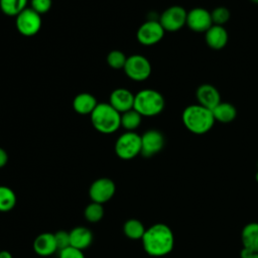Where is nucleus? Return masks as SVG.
Returning a JSON list of instances; mask_svg holds the SVG:
<instances>
[{
	"instance_id": "obj_10",
	"label": "nucleus",
	"mask_w": 258,
	"mask_h": 258,
	"mask_svg": "<svg viewBox=\"0 0 258 258\" xmlns=\"http://www.w3.org/2000/svg\"><path fill=\"white\" fill-rule=\"evenodd\" d=\"M116 191V185L111 178L100 177L93 181L89 189V196L92 202L105 204L109 202Z\"/></svg>"
},
{
	"instance_id": "obj_21",
	"label": "nucleus",
	"mask_w": 258,
	"mask_h": 258,
	"mask_svg": "<svg viewBox=\"0 0 258 258\" xmlns=\"http://www.w3.org/2000/svg\"><path fill=\"white\" fill-rule=\"evenodd\" d=\"M146 229L143 223L137 219H129L124 223L123 232L126 237L132 240H141Z\"/></svg>"
},
{
	"instance_id": "obj_11",
	"label": "nucleus",
	"mask_w": 258,
	"mask_h": 258,
	"mask_svg": "<svg viewBox=\"0 0 258 258\" xmlns=\"http://www.w3.org/2000/svg\"><path fill=\"white\" fill-rule=\"evenodd\" d=\"M164 146L163 134L155 129H150L141 135V155L151 157L161 151Z\"/></svg>"
},
{
	"instance_id": "obj_4",
	"label": "nucleus",
	"mask_w": 258,
	"mask_h": 258,
	"mask_svg": "<svg viewBox=\"0 0 258 258\" xmlns=\"http://www.w3.org/2000/svg\"><path fill=\"white\" fill-rule=\"evenodd\" d=\"M164 105V98L159 92L152 89H144L135 95L133 109L141 114L142 117H151L161 113Z\"/></svg>"
},
{
	"instance_id": "obj_16",
	"label": "nucleus",
	"mask_w": 258,
	"mask_h": 258,
	"mask_svg": "<svg viewBox=\"0 0 258 258\" xmlns=\"http://www.w3.org/2000/svg\"><path fill=\"white\" fill-rule=\"evenodd\" d=\"M206 42L213 49H221L228 42V32L222 25L213 24L206 31Z\"/></svg>"
},
{
	"instance_id": "obj_25",
	"label": "nucleus",
	"mask_w": 258,
	"mask_h": 258,
	"mask_svg": "<svg viewBox=\"0 0 258 258\" xmlns=\"http://www.w3.org/2000/svg\"><path fill=\"white\" fill-rule=\"evenodd\" d=\"M85 218L90 223H97L102 220L104 216V208L102 204L92 202L89 204L84 211Z\"/></svg>"
},
{
	"instance_id": "obj_6",
	"label": "nucleus",
	"mask_w": 258,
	"mask_h": 258,
	"mask_svg": "<svg viewBox=\"0 0 258 258\" xmlns=\"http://www.w3.org/2000/svg\"><path fill=\"white\" fill-rule=\"evenodd\" d=\"M123 70L129 79L141 82L149 78L151 74V64L145 56L141 54H133L127 57Z\"/></svg>"
},
{
	"instance_id": "obj_2",
	"label": "nucleus",
	"mask_w": 258,
	"mask_h": 258,
	"mask_svg": "<svg viewBox=\"0 0 258 258\" xmlns=\"http://www.w3.org/2000/svg\"><path fill=\"white\" fill-rule=\"evenodd\" d=\"M184 127L194 134H205L214 126L215 118L212 110L200 105L187 106L181 115Z\"/></svg>"
},
{
	"instance_id": "obj_31",
	"label": "nucleus",
	"mask_w": 258,
	"mask_h": 258,
	"mask_svg": "<svg viewBox=\"0 0 258 258\" xmlns=\"http://www.w3.org/2000/svg\"><path fill=\"white\" fill-rule=\"evenodd\" d=\"M7 161H8V154L3 148L0 147V168L5 166Z\"/></svg>"
},
{
	"instance_id": "obj_18",
	"label": "nucleus",
	"mask_w": 258,
	"mask_h": 258,
	"mask_svg": "<svg viewBox=\"0 0 258 258\" xmlns=\"http://www.w3.org/2000/svg\"><path fill=\"white\" fill-rule=\"evenodd\" d=\"M98 104L96 98L90 93H80L73 100L74 110L81 115H91Z\"/></svg>"
},
{
	"instance_id": "obj_27",
	"label": "nucleus",
	"mask_w": 258,
	"mask_h": 258,
	"mask_svg": "<svg viewBox=\"0 0 258 258\" xmlns=\"http://www.w3.org/2000/svg\"><path fill=\"white\" fill-rule=\"evenodd\" d=\"M213 24L224 25L230 19V11L226 7H217L211 12Z\"/></svg>"
},
{
	"instance_id": "obj_9",
	"label": "nucleus",
	"mask_w": 258,
	"mask_h": 258,
	"mask_svg": "<svg viewBox=\"0 0 258 258\" xmlns=\"http://www.w3.org/2000/svg\"><path fill=\"white\" fill-rule=\"evenodd\" d=\"M164 32L165 30L159 21L148 20L139 26L136 37L141 44L148 46L159 42L162 39Z\"/></svg>"
},
{
	"instance_id": "obj_1",
	"label": "nucleus",
	"mask_w": 258,
	"mask_h": 258,
	"mask_svg": "<svg viewBox=\"0 0 258 258\" xmlns=\"http://www.w3.org/2000/svg\"><path fill=\"white\" fill-rule=\"evenodd\" d=\"M141 241L143 249L148 255L161 257L172 251L174 235L167 225L157 223L146 229Z\"/></svg>"
},
{
	"instance_id": "obj_12",
	"label": "nucleus",
	"mask_w": 258,
	"mask_h": 258,
	"mask_svg": "<svg viewBox=\"0 0 258 258\" xmlns=\"http://www.w3.org/2000/svg\"><path fill=\"white\" fill-rule=\"evenodd\" d=\"M186 25L192 31L206 32L213 25L211 12L201 7L191 9L186 15Z\"/></svg>"
},
{
	"instance_id": "obj_17",
	"label": "nucleus",
	"mask_w": 258,
	"mask_h": 258,
	"mask_svg": "<svg viewBox=\"0 0 258 258\" xmlns=\"http://www.w3.org/2000/svg\"><path fill=\"white\" fill-rule=\"evenodd\" d=\"M70 241L71 246L83 251L92 244L93 233L86 227L78 226L70 231Z\"/></svg>"
},
{
	"instance_id": "obj_24",
	"label": "nucleus",
	"mask_w": 258,
	"mask_h": 258,
	"mask_svg": "<svg viewBox=\"0 0 258 258\" xmlns=\"http://www.w3.org/2000/svg\"><path fill=\"white\" fill-rule=\"evenodd\" d=\"M16 204L15 192L6 185H0V212L13 210Z\"/></svg>"
},
{
	"instance_id": "obj_32",
	"label": "nucleus",
	"mask_w": 258,
	"mask_h": 258,
	"mask_svg": "<svg viewBox=\"0 0 258 258\" xmlns=\"http://www.w3.org/2000/svg\"><path fill=\"white\" fill-rule=\"evenodd\" d=\"M0 258H13L12 254L7 250L0 251Z\"/></svg>"
},
{
	"instance_id": "obj_33",
	"label": "nucleus",
	"mask_w": 258,
	"mask_h": 258,
	"mask_svg": "<svg viewBox=\"0 0 258 258\" xmlns=\"http://www.w3.org/2000/svg\"><path fill=\"white\" fill-rule=\"evenodd\" d=\"M248 258H258V252H252Z\"/></svg>"
},
{
	"instance_id": "obj_13",
	"label": "nucleus",
	"mask_w": 258,
	"mask_h": 258,
	"mask_svg": "<svg viewBox=\"0 0 258 258\" xmlns=\"http://www.w3.org/2000/svg\"><path fill=\"white\" fill-rule=\"evenodd\" d=\"M135 95L127 89L118 88L115 89L110 95L109 104L116 109L120 114L133 109Z\"/></svg>"
},
{
	"instance_id": "obj_30",
	"label": "nucleus",
	"mask_w": 258,
	"mask_h": 258,
	"mask_svg": "<svg viewBox=\"0 0 258 258\" xmlns=\"http://www.w3.org/2000/svg\"><path fill=\"white\" fill-rule=\"evenodd\" d=\"M59 258H85V255L82 250L69 246L59 251Z\"/></svg>"
},
{
	"instance_id": "obj_15",
	"label": "nucleus",
	"mask_w": 258,
	"mask_h": 258,
	"mask_svg": "<svg viewBox=\"0 0 258 258\" xmlns=\"http://www.w3.org/2000/svg\"><path fill=\"white\" fill-rule=\"evenodd\" d=\"M33 250L39 256H49L56 252L57 246L52 233H41L33 241Z\"/></svg>"
},
{
	"instance_id": "obj_7",
	"label": "nucleus",
	"mask_w": 258,
	"mask_h": 258,
	"mask_svg": "<svg viewBox=\"0 0 258 258\" xmlns=\"http://www.w3.org/2000/svg\"><path fill=\"white\" fill-rule=\"evenodd\" d=\"M15 25L19 33L22 35L32 36L40 30L41 16L32 8L26 7L16 16Z\"/></svg>"
},
{
	"instance_id": "obj_20",
	"label": "nucleus",
	"mask_w": 258,
	"mask_h": 258,
	"mask_svg": "<svg viewBox=\"0 0 258 258\" xmlns=\"http://www.w3.org/2000/svg\"><path fill=\"white\" fill-rule=\"evenodd\" d=\"M212 113L214 115L215 121H219L221 123L232 122L237 116V110L235 106L227 102H221L218 104L212 110Z\"/></svg>"
},
{
	"instance_id": "obj_26",
	"label": "nucleus",
	"mask_w": 258,
	"mask_h": 258,
	"mask_svg": "<svg viewBox=\"0 0 258 258\" xmlns=\"http://www.w3.org/2000/svg\"><path fill=\"white\" fill-rule=\"evenodd\" d=\"M106 60L109 67H111L112 69L120 70V69H124V66L127 60V56L124 54L123 51L114 49L108 53Z\"/></svg>"
},
{
	"instance_id": "obj_34",
	"label": "nucleus",
	"mask_w": 258,
	"mask_h": 258,
	"mask_svg": "<svg viewBox=\"0 0 258 258\" xmlns=\"http://www.w3.org/2000/svg\"><path fill=\"white\" fill-rule=\"evenodd\" d=\"M255 179H256V181L258 182V171H257L256 174H255Z\"/></svg>"
},
{
	"instance_id": "obj_14",
	"label": "nucleus",
	"mask_w": 258,
	"mask_h": 258,
	"mask_svg": "<svg viewBox=\"0 0 258 258\" xmlns=\"http://www.w3.org/2000/svg\"><path fill=\"white\" fill-rule=\"evenodd\" d=\"M197 99L200 105L213 110L221 103V96L216 87L210 84H203L197 90Z\"/></svg>"
},
{
	"instance_id": "obj_19",
	"label": "nucleus",
	"mask_w": 258,
	"mask_h": 258,
	"mask_svg": "<svg viewBox=\"0 0 258 258\" xmlns=\"http://www.w3.org/2000/svg\"><path fill=\"white\" fill-rule=\"evenodd\" d=\"M243 248L252 252H258V223L252 222L245 225L241 232Z\"/></svg>"
},
{
	"instance_id": "obj_5",
	"label": "nucleus",
	"mask_w": 258,
	"mask_h": 258,
	"mask_svg": "<svg viewBox=\"0 0 258 258\" xmlns=\"http://www.w3.org/2000/svg\"><path fill=\"white\" fill-rule=\"evenodd\" d=\"M115 153L123 160H130L141 153V136L134 131L120 135L115 143Z\"/></svg>"
},
{
	"instance_id": "obj_36",
	"label": "nucleus",
	"mask_w": 258,
	"mask_h": 258,
	"mask_svg": "<svg viewBox=\"0 0 258 258\" xmlns=\"http://www.w3.org/2000/svg\"><path fill=\"white\" fill-rule=\"evenodd\" d=\"M257 167H258V163H257Z\"/></svg>"
},
{
	"instance_id": "obj_8",
	"label": "nucleus",
	"mask_w": 258,
	"mask_h": 258,
	"mask_svg": "<svg viewBox=\"0 0 258 258\" xmlns=\"http://www.w3.org/2000/svg\"><path fill=\"white\" fill-rule=\"evenodd\" d=\"M186 10L178 5L165 9L159 19V22L165 31L174 32L186 24Z\"/></svg>"
},
{
	"instance_id": "obj_29",
	"label": "nucleus",
	"mask_w": 258,
	"mask_h": 258,
	"mask_svg": "<svg viewBox=\"0 0 258 258\" xmlns=\"http://www.w3.org/2000/svg\"><path fill=\"white\" fill-rule=\"evenodd\" d=\"M54 238L57 246V250H62L69 246H71V241H70V232L67 231H57L54 233Z\"/></svg>"
},
{
	"instance_id": "obj_28",
	"label": "nucleus",
	"mask_w": 258,
	"mask_h": 258,
	"mask_svg": "<svg viewBox=\"0 0 258 258\" xmlns=\"http://www.w3.org/2000/svg\"><path fill=\"white\" fill-rule=\"evenodd\" d=\"M30 8L41 15L50 10L52 6V0H30Z\"/></svg>"
},
{
	"instance_id": "obj_23",
	"label": "nucleus",
	"mask_w": 258,
	"mask_h": 258,
	"mask_svg": "<svg viewBox=\"0 0 258 258\" xmlns=\"http://www.w3.org/2000/svg\"><path fill=\"white\" fill-rule=\"evenodd\" d=\"M28 0H0L1 11L8 16H17L26 8Z\"/></svg>"
},
{
	"instance_id": "obj_35",
	"label": "nucleus",
	"mask_w": 258,
	"mask_h": 258,
	"mask_svg": "<svg viewBox=\"0 0 258 258\" xmlns=\"http://www.w3.org/2000/svg\"><path fill=\"white\" fill-rule=\"evenodd\" d=\"M253 3H255V4H258V0H251Z\"/></svg>"
},
{
	"instance_id": "obj_3",
	"label": "nucleus",
	"mask_w": 258,
	"mask_h": 258,
	"mask_svg": "<svg viewBox=\"0 0 258 258\" xmlns=\"http://www.w3.org/2000/svg\"><path fill=\"white\" fill-rule=\"evenodd\" d=\"M91 122L98 132L111 134L121 127V114L109 103H101L92 112Z\"/></svg>"
},
{
	"instance_id": "obj_22",
	"label": "nucleus",
	"mask_w": 258,
	"mask_h": 258,
	"mask_svg": "<svg viewBox=\"0 0 258 258\" xmlns=\"http://www.w3.org/2000/svg\"><path fill=\"white\" fill-rule=\"evenodd\" d=\"M142 121V115L135 109H131L121 114V127L127 131H134L139 127Z\"/></svg>"
}]
</instances>
